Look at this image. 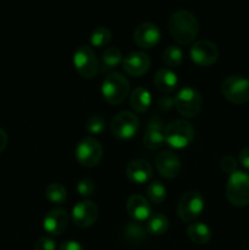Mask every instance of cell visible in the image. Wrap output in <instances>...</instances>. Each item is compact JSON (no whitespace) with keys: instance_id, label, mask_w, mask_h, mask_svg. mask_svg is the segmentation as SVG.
Masks as SVG:
<instances>
[{"instance_id":"obj_1","label":"cell","mask_w":249,"mask_h":250,"mask_svg":"<svg viewBox=\"0 0 249 250\" xmlns=\"http://www.w3.org/2000/svg\"><path fill=\"white\" fill-rule=\"evenodd\" d=\"M167 28L173 41L178 44H190L199 33V22L188 10H177L170 16Z\"/></svg>"},{"instance_id":"obj_2","label":"cell","mask_w":249,"mask_h":250,"mask_svg":"<svg viewBox=\"0 0 249 250\" xmlns=\"http://www.w3.org/2000/svg\"><path fill=\"white\" fill-rule=\"evenodd\" d=\"M195 131L189 121L183 119L173 120L164 129L165 143L173 149H185L193 142Z\"/></svg>"},{"instance_id":"obj_3","label":"cell","mask_w":249,"mask_h":250,"mask_svg":"<svg viewBox=\"0 0 249 250\" xmlns=\"http://www.w3.org/2000/svg\"><path fill=\"white\" fill-rule=\"evenodd\" d=\"M129 93V82L122 73L111 72L102 83V95L106 103L119 105L127 98Z\"/></svg>"},{"instance_id":"obj_4","label":"cell","mask_w":249,"mask_h":250,"mask_svg":"<svg viewBox=\"0 0 249 250\" xmlns=\"http://www.w3.org/2000/svg\"><path fill=\"white\" fill-rule=\"evenodd\" d=\"M226 198L237 208L249 204V173L236 171L229 175L226 185Z\"/></svg>"},{"instance_id":"obj_5","label":"cell","mask_w":249,"mask_h":250,"mask_svg":"<svg viewBox=\"0 0 249 250\" xmlns=\"http://www.w3.org/2000/svg\"><path fill=\"white\" fill-rule=\"evenodd\" d=\"M75 155L78 164L83 167H94L103 158V146L94 137H84L76 146Z\"/></svg>"},{"instance_id":"obj_6","label":"cell","mask_w":249,"mask_h":250,"mask_svg":"<svg viewBox=\"0 0 249 250\" xmlns=\"http://www.w3.org/2000/svg\"><path fill=\"white\" fill-rule=\"evenodd\" d=\"M203 106L200 93L193 87H185L175 97V109L180 115L187 119L195 117Z\"/></svg>"},{"instance_id":"obj_7","label":"cell","mask_w":249,"mask_h":250,"mask_svg":"<svg viewBox=\"0 0 249 250\" xmlns=\"http://www.w3.org/2000/svg\"><path fill=\"white\" fill-rule=\"evenodd\" d=\"M72 61L78 75L85 80H92L99 72V61L90 46L82 45L76 49Z\"/></svg>"},{"instance_id":"obj_8","label":"cell","mask_w":249,"mask_h":250,"mask_svg":"<svg viewBox=\"0 0 249 250\" xmlns=\"http://www.w3.org/2000/svg\"><path fill=\"white\" fill-rule=\"evenodd\" d=\"M224 97L232 104H244L249 102V80L242 76H228L221 84Z\"/></svg>"},{"instance_id":"obj_9","label":"cell","mask_w":249,"mask_h":250,"mask_svg":"<svg viewBox=\"0 0 249 250\" xmlns=\"http://www.w3.org/2000/svg\"><path fill=\"white\" fill-rule=\"evenodd\" d=\"M204 198L200 193L189 190L180 198L177 203V215L183 222H193L204 210Z\"/></svg>"},{"instance_id":"obj_10","label":"cell","mask_w":249,"mask_h":250,"mask_svg":"<svg viewBox=\"0 0 249 250\" xmlns=\"http://www.w3.org/2000/svg\"><path fill=\"white\" fill-rule=\"evenodd\" d=\"M141 122L137 115L131 111H121L115 115L111 120V132L116 138L127 141L133 138L138 132Z\"/></svg>"},{"instance_id":"obj_11","label":"cell","mask_w":249,"mask_h":250,"mask_svg":"<svg viewBox=\"0 0 249 250\" xmlns=\"http://www.w3.org/2000/svg\"><path fill=\"white\" fill-rule=\"evenodd\" d=\"M189 58L195 65L208 67L214 65L219 59V49L212 42L202 39L193 43L189 49Z\"/></svg>"},{"instance_id":"obj_12","label":"cell","mask_w":249,"mask_h":250,"mask_svg":"<svg viewBox=\"0 0 249 250\" xmlns=\"http://www.w3.org/2000/svg\"><path fill=\"white\" fill-rule=\"evenodd\" d=\"M99 210L95 203L90 200H82L76 204L72 209V221L80 229H88L95 224L98 219Z\"/></svg>"},{"instance_id":"obj_13","label":"cell","mask_w":249,"mask_h":250,"mask_svg":"<svg viewBox=\"0 0 249 250\" xmlns=\"http://www.w3.org/2000/svg\"><path fill=\"white\" fill-rule=\"evenodd\" d=\"M160 29L153 22H142L133 32V41L139 48L151 49L160 41Z\"/></svg>"},{"instance_id":"obj_14","label":"cell","mask_w":249,"mask_h":250,"mask_svg":"<svg viewBox=\"0 0 249 250\" xmlns=\"http://www.w3.org/2000/svg\"><path fill=\"white\" fill-rule=\"evenodd\" d=\"M155 167L161 177L172 180L180 175L181 160L172 151H161L155 158Z\"/></svg>"},{"instance_id":"obj_15","label":"cell","mask_w":249,"mask_h":250,"mask_svg":"<svg viewBox=\"0 0 249 250\" xmlns=\"http://www.w3.org/2000/svg\"><path fill=\"white\" fill-rule=\"evenodd\" d=\"M122 67L127 75L132 77H141L150 68V58L143 51H132L124 58Z\"/></svg>"},{"instance_id":"obj_16","label":"cell","mask_w":249,"mask_h":250,"mask_svg":"<svg viewBox=\"0 0 249 250\" xmlns=\"http://www.w3.org/2000/svg\"><path fill=\"white\" fill-rule=\"evenodd\" d=\"M68 214L65 209L55 208L45 215L43 220V229L51 236H61L68 227Z\"/></svg>"},{"instance_id":"obj_17","label":"cell","mask_w":249,"mask_h":250,"mask_svg":"<svg viewBox=\"0 0 249 250\" xmlns=\"http://www.w3.org/2000/svg\"><path fill=\"white\" fill-rule=\"evenodd\" d=\"M126 176L134 185H145L153 178V167L144 159H134L127 165Z\"/></svg>"},{"instance_id":"obj_18","label":"cell","mask_w":249,"mask_h":250,"mask_svg":"<svg viewBox=\"0 0 249 250\" xmlns=\"http://www.w3.org/2000/svg\"><path fill=\"white\" fill-rule=\"evenodd\" d=\"M126 210L134 221H145L151 215V207L148 199L141 194H133L126 203Z\"/></svg>"},{"instance_id":"obj_19","label":"cell","mask_w":249,"mask_h":250,"mask_svg":"<svg viewBox=\"0 0 249 250\" xmlns=\"http://www.w3.org/2000/svg\"><path fill=\"white\" fill-rule=\"evenodd\" d=\"M177 75L171 68H160L154 76V85L161 93H172L177 88Z\"/></svg>"},{"instance_id":"obj_20","label":"cell","mask_w":249,"mask_h":250,"mask_svg":"<svg viewBox=\"0 0 249 250\" xmlns=\"http://www.w3.org/2000/svg\"><path fill=\"white\" fill-rule=\"evenodd\" d=\"M164 143H165V137H164V129L161 125L156 120L149 122L143 137L144 146L150 150H155L160 148Z\"/></svg>"},{"instance_id":"obj_21","label":"cell","mask_w":249,"mask_h":250,"mask_svg":"<svg viewBox=\"0 0 249 250\" xmlns=\"http://www.w3.org/2000/svg\"><path fill=\"white\" fill-rule=\"evenodd\" d=\"M131 107L136 112H145L150 107L151 104V94L145 87H137L132 92L131 99H129Z\"/></svg>"},{"instance_id":"obj_22","label":"cell","mask_w":249,"mask_h":250,"mask_svg":"<svg viewBox=\"0 0 249 250\" xmlns=\"http://www.w3.org/2000/svg\"><path fill=\"white\" fill-rule=\"evenodd\" d=\"M187 234L195 244H207L211 239V229L204 222H193L188 226Z\"/></svg>"},{"instance_id":"obj_23","label":"cell","mask_w":249,"mask_h":250,"mask_svg":"<svg viewBox=\"0 0 249 250\" xmlns=\"http://www.w3.org/2000/svg\"><path fill=\"white\" fill-rule=\"evenodd\" d=\"M122 61H124V56H122L121 50L116 46H110L105 49L104 53L102 54L100 67H102V71H111L120 63H122Z\"/></svg>"},{"instance_id":"obj_24","label":"cell","mask_w":249,"mask_h":250,"mask_svg":"<svg viewBox=\"0 0 249 250\" xmlns=\"http://www.w3.org/2000/svg\"><path fill=\"white\" fill-rule=\"evenodd\" d=\"M170 222L168 219L163 214H151L150 217L146 222V232L153 236H161V234L166 233L168 229Z\"/></svg>"},{"instance_id":"obj_25","label":"cell","mask_w":249,"mask_h":250,"mask_svg":"<svg viewBox=\"0 0 249 250\" xmlns=\"http://www.w3.org/2000/svg\"><path fill=\"white\" fill-rule=\"evenodd\" d=\"M45 198L51 204L61 205L67 200V190H66V188L61 183H50L45 188Z\"/></svg>"},{"instance_id":"obj_26","label":"cell","mask_w":249,"mask_h":250,"mask_svg":"<svg viewBox=\"0 0 249 250\" xmlns=\"http://www.w3.org/2000/svg\"><path fill=\"white\" fill-rule=\"evenodd\" d=\"M146 229L141 225V222L133 221L128 222V224L124 226V236L128 239L129 242H133V243H139V242L144 241L146 238Z\"/></svg>"},{"instance_id":"obj_27","label":"cell","mask_w":249,"mask_h":250,"mask_svg":"<svg viewBox=\"0 0 249 250\" xmlns=\"http://www.w3.org/2000/svg\"><path fill=\"white\" fill-rule=\"evenodd\" d=\"M163 61L167 68L177 67L183 61V51L180 46L170 45L165 49L163 54Z\"/></svg>"},{"instance_id":"obj_28","label":"cell","mask_w":249,"mask_h":250,"mask_svg":"<svg viewBox=\"0 0 249 250\" xmlns=\"http://www.w3.org/2000/svg\"><path fill=\"white\" fill-rule=\"evenodd\" d=\"M111 39L112 33L107 27H97L89 37L90 44H92V46H95V48L106 46L111 42Z\"/></svg>"},{"instance_id":"obj_29","label":"cell","mask_w":249,"mask_h":250,"mask_svg":"<svg viewBox=\"0 0 249 250\" xmlns=\"http://www.w3.org/2000/svg\"><path fill=\"white\" fill-rule=\"evenodd\" d=\"M146 197L153 204H161L166 199V188L160 181H153L146 187Z\"/></svg>"},{"instance_id":"obj_30","label":"cell","mask_w":249,"mask_h":250,"mask_svg":"<svg viewBox=\"0 0 249 250\" xmlns=\"http://www.w3.org/2000/svg\"><path fill=\"white\" fill-rule=\"evenodd\" d=\"M105 126H106V121L102 115H92L84 122V128L89 134L103 133Z\"/></svg>"},{"instance_id":"obj_31","label":"cell","mask_w":249,"mask_h":250,"mask_svg":"<svg viewBox=\"0 0 249 250\" xmlns=\"http://www.w3.org/2000/svg\"><path fill=\"white\" fill-rule=\"evenodd\" d=\"M77 189L78 194L83 198H89L94 194L95 192V183L94 181L90 180V178H83L80 182L77 183Z\"/></svg>"},{"instance_id":"obj_32","label":"cell","mask_w":249,"mask_h":250,"mask_svg":"<svg viewBox=\"0 0 249 250\" xmlns=\"http://www.w3.org/2000/svg\"><path fill=\"white\" fill-rule=\"evenodd\" d=\"M220 167L225 173L232 175L237 171V160L231 155H225L224 158L220 160Z\"/></svg>"},{"instance_id":"obj_33","label":"cell","mask_w":249,"mask_h":250,"mask_svg":"<svg viewBox=\"0 0 249 250\" xmlns=\"http://www.w3.org/2000/svg\"><path fill=\"white\" fill-rule=\"evenodd\" d=\"M34 250H56V242L50 237H41L34 244Z\"/></svg>"},{"instance_id":"obj_34","label":"cell","mask_w":249,"mask_h":250,"mask_svg":"<svg viewBox=\"0 0 249 250\" xmlns=\"http://www.w3.org/2000/svg\"><path fill=\"white\" fill-rule=\"evenodd\" d=\"M58 250H85L81 243L76 241H66L60 244Z\"/></svg>"},{"instance_id":"obj_35","label":"cell","mask_w":249,"mask_h":250,"mask_svg":"<svg viewBox=\"0 0 249 250\" xmlns=\"http://www.w3.org/2000/svg\"><path fill=\"white\" fill-rule=\"evenodd\" d=\"M238 159L241 165L243 167H246L247 170H249V146H246L244 149H242L238 155Z\"/></svg>"},{"instance_id":"obj_36","label":"cell","mask_w":249,"mask_h":250,"mask_svg":"<svg viewBox=\"0 0 249 250\" xmlns=\"http://www.w3.org/2000/svg\"><path fill=\"white\" fill-rule=\"evenodd\" d=\"M159 106L163 107L164 110H170L171 107L175 106V99L171 97H161L159 99Z\"/></svg>"},{"instance_id":"obj_37","label":"cell","mask_w":249,"mask_h":250,"mask_svg":"<svg viewBox=\"0 0 249 250\" xmlns=\"http://www.w3.org/2000/svg\"><path fill=\"white\" fill-rule=\"evenodd\" d=\"M7 143H9V138H7L6 132L2 128H0V153L5 150V148L7 146Z\"/></svg>"},{"instance_id":"obj_38","label":"cell","mask_w":249,"mask_h":250,"mask_svg":"<svg viewBox=\"0 0 249 250\" xmlns=\"http://www.w3.org/2000/svg\"><path fill=\"white\" fill-rule=\"evenodd\" d=\"M248 80H249V78H248Z\"/></svg>"}]
</instances>
